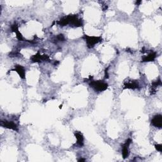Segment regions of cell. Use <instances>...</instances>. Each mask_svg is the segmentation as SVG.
<instances>
[{"label":"cell","mask_w":162,"mask_h":162,"mask_svg":"<svg viewBox=\"0 0 162 162\" xmlns=\"http://www.w3.org/2000/svg\"><path fill=\"white\" fill-rule=\"evenodd\" d=\"M89 86L93 87L97 92H102L106 90L108 85L107 83L103 82L101 80H90Z\"/></svg>","instance_id":"obj_1"},{"label":"cell","mask_w":162,"mask_h":162,"mask_svg":"<svg viewBox=\"0 0 162 162\" xmlns=\"http://www.w3.org/2000/svg\"><path fill=\"white\" fill-rule=\"evenodd\" d=\"M161 81L160 79L158 80L157 81H155L153 83H152V86L151 87H155V88H156V87L158 86H161Z\"/></svg>","instance_id":"obj_14"},{"label":"cell","mask_w":162,"mask_h":162,"mask_svg":"<svg viewBox=\"0 0 162 162\" xmlns=\"http://www.w3.org/2000/svg\"><path fill=\"white\" fill-rule=\"evenodd\" d=\"M108 70V68H107V69H106V70H105V79H108V77H109Z\"/></svg>","instance_id":"obj_16"},{"label":"cell","mask_w":162,"mask_h":162,"mask_svg":"<svg viewBox=\"0 0 162 162\" xmlns=\"http://www.w3.org/2000/svg\"><path fill=\"white\" fill-rule=\"evenodd\" d=\"M141 2H142L141 1H137L135 3H136V5H139L141 3Z\"/></svg>","instance_id":"obj_17"},{"label":"cell","mask_w":162,"mask_h":162,"mask_svg":"<svg viewBox=\"0 0 162 162\" xmlns=\"http://www.w3.org/2000/svg\"><path fill=\"white\" fill-rule=\"evenodd\" d=\"M58 63H59V61H55V62H54L55 65H58Z\"/></svg>","instance_id":"obj_19"},{"label":"cell","mask_w":162,"mask_h":162,"mask_svg":"<svg viewBox=\"0 0 162 162\" xmlns=\"http://www.w3.org/2000/svg\"><path fill=\"white\" fill-rule=\"evenodd\" d=\"M86 161L85 159H83V158H80V160H78V161H79V162H80V161Z\"/></svg>","instance_id":"obj_18"},{"label":"cell","mask_w":162,"mask_h":162,"mask_svg":"<svg viewBox=\"0 0 162 162\" xmlns=\"http://www.w3.org/2000/svg\"><path fill=\"white\" fill-rule=\"evenodd\" d=\"M69 25L70 26L80 27L82 26V21L81 19H79L76 15H69Z\"/></svg>","instance_id":"obj_3"},{"label":"cell","mask_w":162,"mask_h":162,"mask_svg":"<svg viewBox=\"0 0 162 162\" xmlns=\"http://www.w3.org/2000/svg\"><path fill=\"white\" fill-rule=\"evenodd\" d=\"M54 41L55 42L54 43H57L58 41H65V37L64 35L62 34H58V35H56V37L54 38Z\"/></svg>","instance_id":"obj_13"},{"label":"cell","mask_w":162,"mask_h":162,"mask_svg":"<svg viewBox=\"0 0 162 162\" xmlns=\"http://www.w3.org/2000/svg\"><path fill=\"white\" fill-rule=\"evenodd\" d=\"M11 29H12V31L15 32L16 35H17V38L19 41H24V38L23 36H22V34L20 33V32L18 31V27L17 24H14V25H12L11 26Z\"/></svg>","instance_id":"obj_12"},{"label":"cell","mask_w":162,"mask_h":162,"mask_svg":"<svg viewBox=\"0 0 162 162\" xmlns=\"http://www.w3.org/2000/svg\"><path fill=\"white\" fill-rule=\"evenodd\" d=\"M0 125L2 127L8 129H11V130H13L14 131H18V127L17 125H16L14 122L12 121H7V120H4V121H1V123H0Z\"/></svg>","instance_id":"obj_5"},{"label":"cell","mask_w":162,"mask_h":162,"mask_svg":"<svg viewBox=\"0 0 162 162\" xmlns=\"http://www.w3.org/2000/svg\"><path fill=\"white\" fill-rule=\"evenodd\" d=\"M84 39L87 43V46L89 49H91L93 47H95L96 44L101 42L103 39L101 37H96V36H89L87 35H84Z\"/></svg>","instance_id":"obj_2"},{"label":"cell","mask_w":162,"mask_h":162,"mask_svg":"<svg viewBox=\"0 0 162 162\" xmlns=\"http://www.w3.org/2000/svg\"><path fill=\"white\" fill-rule=\"evenodd\" d=\"M31 61L33 63H39L41 61H50V59L48 55H41L38 52L31 57Z\"/></svg>","instance_id":"obj_4"},{"label":"cell","mask_w":162,"mask_h":162,"mask_svg":"<svg viewBox=\"0 0 162 162\" xmlns=\"http://www.w3.org/2000/svg\"><path fill=\"white\" fill-rule=\"evenodd\" d=\"M132 140L131 139H128L127 141H125V144L122 146V156L124 159L127 158L129 155V146L131 144Z\"/></svg>","instance_id":"obj_6"},{"label":"cell","mask_w":162,"mask_h":162,"mask_svg":"<svg viewBox=\"0 0 162 162\" xmlns=\"http://www.w3.org/2000/svg\"><path fill=\"white\" fill-rule=\"evenodd\" d=\"M139 84L136 80H131L129 82L125 83L124 84V89H135L139 88Z\"/></svg>","instance_id":"obj_9"},{"label":"cell","mask_w":162,"mask_h":162,"mask_svg":"<svg viewBox=\"0 0 162 162\" xmlns=\"http://www.w3.org/2000/svg\"><path fill=\"white\" fill-rule=\"evenodd\" d=\"M74 134L77 139V144L80 147H82L84 146V137L82 134L79 131H76Z\"/></svg>","instance_id":"obj_11"},{"label":"cell","mask_w":162,"mask_h":162,"mask_svg":"<svg viewBox=\"0 0 162 162\" xmlns=\"http://www.w3.org/2000/svg\"><path fill=\"white\" fill-rule=\"evenodd\" d=\"M13 70L16 71L21 79H25V71L24 68L22 66L20 65H15V69Z\"/></svg>","instance_id":"obj_8"},{"label":"cell","mask_w":162,"mask_h":162,"mask_svg":"<svg viewBox=\"0 0 162 162\" xmlns=\"http://www.w3.org/2000/svg\"><path fill=\"white\" fill-rule=\"evenodd\" d=\"M155 148H156V150L158 151H160V152H161L162 151V145L161 144H156L155 146Z\"/></svg>","instance_id":"obj_15"},{"label":"cell","mask_w":162,"mask_h":162,"mask_svg":"<svg viewBox=\"0 0 162 162\" xmlns=\"http://www.w3.org/2000/svg\"><path fill=\"white\" fill-rule=\"evenodd\" d=\"M151 124L155 127L161 128V127H162V115L160 114L155 115L154 116V118L151 120Z\"/></svg>","instance_id":"obj_7"},{"label":"cell","mask_w":162,"mask_h":162,"mask_svg":"<svg viewBox=\"0 0 162 162\" xmlns=\"http://www.w3.org/2000/svg\"><path fill=\"white\" fill-rule=\"evenodd\" d=\"M157 57L156 52H151L148 56H144L142 58V62H149V61H153Z\"/></svg>","instance_id":"obj_10"}]
</instances>
